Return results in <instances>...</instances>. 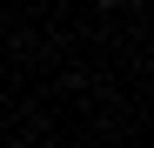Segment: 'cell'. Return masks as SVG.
Returning a JSON list of instances; mask_svg holds the SVG:
<instances>
[{"mask_svg": "<svg viewBox=\"0 0 154 148\" xmlns=\"http://www.w3.org/2000/svg\"><path fill=\"white\" fill-rule=\"evenodd\" d=\"M121 7H147V0H121Z\"/></svg>", "mask_w": 154, "mask_h": 148, "instance_id": "obj_1", "label": "cell"}]
</instances>
